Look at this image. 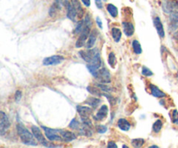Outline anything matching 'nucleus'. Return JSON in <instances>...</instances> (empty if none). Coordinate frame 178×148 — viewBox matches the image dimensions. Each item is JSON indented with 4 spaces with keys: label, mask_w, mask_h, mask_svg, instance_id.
<instances>
[{
    "label": "nucleus",
    "mask_w": 178,
    "mask_h": 148,
    "mask_svg": "<svg viewBox=\"0 0 178 148\" xmlns=\"http://www.w3.org/2000/svg\"><path fill=\"white\" fill-rule=\"evenodd\" d=\"M79 55L85 62L88 63L87 69L92 74V76H94L102 66V59L99 50L97 48H94L88 49L87 51H79Z\"/></svg>",
    "instance_id": "f257e3e1"
},
{
    "label": "nucleus",
    "mask_w": 178,
    "mask_h": 148,
    "mask_svg": "<svg viewBox=\"0 0 178 148\" xmlns=\"http://www.w3.org/2000/svg\"><path fill=\"white\" fill-rule=\"evenodd\" d=\"M17 132L23 144L27 146H36L37 140H36L33 133L29 132L21 123L17 125Z\"/></svg>",
    "instance_id": "f03ea898"
},
{
    "label": "nucleus",
    "mask_w": 178,
    "mask_h": 148,
    "mask_svg": "<svg viewBox=\"0 0 178 148\" xmlns=\"http://www.w3.org/2000/svg\"><path fill=\"white\" fill-rule=\"evenodd\" d=\"M42 129L43 130L46 138L50 141H64L63 138L61 137L59 133V129H52L46 126H42Z\"/></svg>",
    "instance_id": "7ed1b4c3"
},
{
    "label": "nucleus",
    "mask_w": 178,
    "mask_h": 148,
    "mask_svg": "<svg viewBox=\"0 0 178 148\" xmlns=\"http://www.w3.org/2000/svg\"><path fill=\"white\" fill-rule=\"evenodd\" d=\"M90 27H91L90 25H88L85 24V26H84L83 30L79 34V37H78L76 42V48H81V47L84 46L85 42L88 40L89 36L90 34Z\"/></svg>",
    "instance_id": "20e7f679"
},
{
    "label": "nucleus",
    "mask_w": 178,
    "mask_h": 148,
    "mask_svg": "<svg viewBox=\"0 0 178 148\" xmlns=\"http://www.w3.org/2000/svg\"><path fill=\"white\" fill-rule=\"evenodd\" d=\"M93 77L95 78H97V80H99L100 83H103V84H109L111 81L110 73H109V70L107 69L105 66L100 68Z\"/></svg>",
    "instance_id": "39448f33"
},
{
    "label": "nucleus",
    "mask_w": 178,
    "mask_h": 148,
    "mask_svg": "<svg viewBox=\"0 0 178 148\" xmlns=\"http://www.w3.org/2000/svg\"><path fill=\"white\" fill-rule=\"evenodd\" d=\"M11 126V122L7 115L4 111H0V135L4 136V133Z\"/></svg>",
    "instance_id": "423d86ee"
},
{
    "label": "nucleus",
    "mask_w": 178,
    "mask_h": 148,
    "mask_svg": "<svg viewBox=\"0 0 178 148\" xmlns=\"http://www.w3.org/2000/svg\"><path fill=\"white\" fill-rule=\"evenodd\" d=\"M32 132L33 135L35 136L36 140H37V142H39L43 147H50V145H49L48 141L43 137V133H42V132H41L39 127H37L36 125H32Z\"/></svg>",
    "instance_id": "0eeeda50"
},
{
    "label": "nucleus",
    "mask_w": 178,
    "mask_h": 148,
    "mask_svg": "<svg viewBox=\"0 0 178 148\" xmlns=\"http://www.w3.org/2000/svg\"><path fill=\"white\" fill-rule=\"evenodd\" d=\"M64 58L63 56L53 55V56L45 58L43 60V65L47 66H57V65H59L62 62H64Z\"/></svg>",
    "instance_id": "6e6552de"
},
{
    "label": "nucleus",
    "mask_w": 178,
    "mask_h": 148,
    "mask_svg": "<svg viewBox=\"0 0 178 148\" xmlns=\"http://www.w3.org/2000/svg\"><path fill=\"white\" fill-rule=\"evenodd\" d=\"M178 29V11H173L170 17V30L176 32Z\"/></svg>",
    "instance_id": "1a4fd4ad"
},
{
    "label": "nucleus",
    "mask_w": 178,
    "mask_h": 148,
    "mask_svg": "<svg viewBox=\"0 0 178 148\" xmlns=\"http://www.w3.org/2000/svg\"><path fill=\"white\" fill-rule=\"evenodd\" d=\"M153 23H154V25H155V28L156 29V32L159 35L160 37H164L165 36V32H164V29H163V25L162 24V21L160 19V18L158 17H156L154 18L153 19Z\"/></svg>",
    "instance_id": "9d476101"
},
{
    "label": "nucleus",
    "mask_w": 178,
    "mask_h": 148,
    "mask_svg": "<svg viewBox=\"0 0 178 148\" xmlns=\"http://www.w3.org/2000/svg\"><path fill=\"white\" fill-rule=\"evenodd\" d=\"M59 133L61 137L63 138V140L64 142H71L72 140L76 139V135L70 131H64V130H59Z\"/></svg>",
    "instance_id": "9b49d317"
},
{
    "label": "nucleus",
    "mask_w": 178,
    "mask_h": 148,
    "mask_svg": "<svg viewBox=\"0 0 178 148\" xmlns=\"http://www.w3.org/2000/svg\"><path fill=\"white\" fill-rule=\"evenodd\" d=\"M108 112H109L108 106H105V105L102 106L101 108L97 112V114H96V116H95V119H96L97 121H102V120L105 119L107 118Z\"/></svg>",
    "instance_id": "f8f14e48"
},
{
    "label": "nucleus",
    "mask_w": 178,
    "mask_h": 148,
    "mask_svg": "<svg viewBox=\"0 0 178 148\" xmlns=\"http://www.w3.org/2000/svg\"><path fill=\"white\" fill-rule=\"evenodd\" d=\"M76 111L81 118H89L90 115H91L92 113V109L90 107L83 106H76Z\"/></svg>",
    "instance_id": "ddd939ff"
},
{
    "label": "nucleus",
    "mask_w": 178,
    "mask_h": 148,
    "mask_svg": "<svg viewBox=\"0 0 178 148\" xmlns=\"http://www.w3.org/2000/svg\"><path fill=\"white\" fill-rule=\"evenodd\" d=\"M123 32L127 37H131L135 32L134 25L130 22H123Z\"/></svg>",
    "instance_id": "4468645a"
},
{
    "label": "nucleus",
    "mask_w": 178,
    "mask_h": 148,
    "mask_svg": "<svg viewBox=\"0 0 178 148\" xmlns=\"http://www.w3.org/2000/svg\"><path fill=\"white\" fill-rule=\"evenodd\" d=\"M97 32L96 30H93L90 32L89 38H88V40L86 42V48L87 49H91L94 46V44H95V43L97 41Z\"/></svg>",
    "instance_id": "2eb2a0df"
},
{
    "label": "nucleus",
    "mask_w": 178,
    "mask_h": 148,
    "mask_svg": "<svg viewBox=\"0 0 178 148\" xmlns=\"http://www.w3.org/2000/svg\"><path fill=\"white\" fill-rule=\"evenodd\" d=\"M149 88L151 90V93L154 97L156 98H165L166 97V93H164L163 92H162L160 89H158L156 85L150 84L149 85Z\"/></svg>",
    "instance_id": "dca6fc26"
},
{
    "label": "nucleus",
    "mask_w": 178,
    "mask_h": 148,
    "mask_svg": "<svg viewBox=\"0 0 178 148\" xmlns=\"http://www.w3.org/2000/svg\"><path fill=\"white\" fill-rule=\"evenodd\" d=\"M71 4L73 5V7L76 9V13H77V17L79 18H83V10L81 6V4L79 2V0H71Z\"/></svg>",
    "instance_id": "f3484780"
},
{
    "label": "nucleus",
    "mask_w": 178,
    "mask_h": 148,
    "mask_svg": "<svg viewBox=\"0 0 178 148\" xmlns=\"http://www.w3.org/2000/svg\"><path fill=\"white\" fill-rule=\"evenodd\" d=\"M117 126L120 130L122 131H129L130 128V122L125 119V118H120L117 122Z\"/></svg>",
    "instance_id": "a211bd4d"
},
{
    "label": "nucleus",
    "mask_w": 178,
    "mask_h": 148,
    "mask_svg": "<svg viewBox=\"0 0 178 148\" xmlns=\"http://www.w3.org/2000/svg\"><path fill=\"white\" fill-rule=\"evenodd\" d=\"M67 17H68V18L71 19V21H75L76 20V17H77L76 11L73 7L71 3L67 5Z\"/></svg>",
    "instance_id": "6ab92c4d"
},
{
    "label": "nucleus",
    "mask_w": 178,
    "mask_h": 148,
    "mask_svg": "<svg viewBox=\"0 0 178 148\" xmlns=\"http://www.w3.org/2000/svg\"><path fill=\"white\" fill-rule=\"evenodd\" d=\"M100 103H101L100 99H97L96 97H90L85 100V104L89 105L92 108H97L99 106Z\"/></svg>",
    "instance_id": "aec40b11"
},
{
    "label": "nucleus",
    "mask_w": 178,
    "mask_h": 148,
    "mask_svg": "<svg viewBox=\"0 0 178 148\" xmlns=\"http://www.w3.org/2000/svg\"><path fill=\"white\" fill-rule=\"evenodd\" d=\"M87 91L90 94L95 95V96H103L104 92L99 87H94V86H88L87 87Z\"/></svg>",
    "instance_id": "412c9836"
},
{
    "label": "nucleus",
    "mask_w": 178,
    "mask_h": 148,
    "mask_svg": "<svg viewBox=\"0 0 178 148\" xmlns=\"http://www.w3.org/2000/svg\"><path fill=\"white\" fill-rule=\"evenodd\" d=\"M111 35H112V37H113L114 41L116 42V43H118V42L120 41L121 37H122V32H121L120 29L116 28V27H113V28L111 29Z\"/></svg>",
    "instance_id": "4be33fe9"
},
{
    "label": "nucleus",
    "mask_w": 178,
    "mask_h": 148,
    "mask_svg": "<svg viewBox=\"0 0 178 148\" xmlns=\"http://www.w3.org/2000/svg\"><path fill=\"white\" fill-rule=\"evenodd\" d=\"M107 11H108V12L109 13V15H110L112 18H116L117 15H118V10H117V8H116L114 4H107Z\"/></svg>",
    "instance_id": "5701e85b"
},
{
    "label": "nucleus",
    "mask_w": 178,
    "mask_h": 148,
    "mask_svg": "<svg viewBox=\"0 0 178 148\" xmlns=\"http://www.w3.org/2000/svg\"><path fill=\"white\" fill-rule=\"evenodd\" d=\"M132 47H133L134 52H135L136 54H141V53H142V50L141 44H140L139 41H137V39L133 40V42H132Z\"/></svg>",
    "instance_id": "b1692460"
},
{
    "label": "nucleus",
    "mask_w": 178,
    "mask_h": 148,
    "mask_svg": "<svg viewBox=\"0 0 178 148\" xmlns=\"http://www.w3.org/2000/svg\"><path fill=\"white\" fill-rule=\"evenodd\" d=\"M162 127H163V121L161 119H157L152 125V130L154 132L156 133H158L160 132V131L162 130Z\"/></svg>",
    "instance_id": "393cba45"
},
{
    "label": "nucleus",
    "mask_w": 178,
    "mask_h": 148,
    "mask_svg": "<svg viewBox=\"0 0 178 148\" xmlns=\"http://www.w3.org/2000/svg\"><path fill=\"white\" fill-rule=\"evenodd\" d=\"M108 62H109V65L112 68H115V67H116V55H115L114 52H110V53L109 54Z\"/></svg>",
    "instance_id": "a878e982"
},
{
    "label": "nucleus",
    "mask_w": 178,
    "mask_h": 148,
    "mask_svg": "<svg viewBox=\"0 0 178 148\" xmlns=\"http://www.w3.org/2000/svg\"><path fill=\"white\" fill-rule=\"evenodd\" d=\"M85 26V23H84V19L83 20H80L76 23V26L75 28V33L76 34H80L81 32L83 30Z\"/></svg>",
    "instance_id": "bb28decb"
},
{
    "label": "nucleus",
    "mask_w": 178,
    "mask_h": 148,
    "mask_svg": "<svg viewBox=\"0 0 178 148\" xmlns=\"http://www.w3.org/2000/svg\"><path fill=\"white\" fill-rule=\"evenodd\" d=\"M144 143H145L144 140H143V139H141V138H140V139H134V140H131L132 146L136 148L142 147V146L144 145Z\"/></svg>",
    "instance_id": "cd10ccee"
},
{
    "label": "nucleus",
    "mask_w": 178,
    "mask_h": 148,
    "mask_svg": "<svg viewBox=\"0 0 178 148\" xmlns=\"http://www.w3.org/2000/svg\"><path fill=\"white\" fill-rule=\"evenodd\" d=\"M80 126H81V125H80V123L78 122V120L76 118H73L71 121L70 125H69V127L73 129V130H78L80 128Z\"/></svg>",
    "instance_id": "c85d7f7f"
},
{
    "label": "nucleus",
    "mask_w": 178,
    "mask_h": 148,
    "mask_svg": "<svg viewBox=\"0 0 178 148\" xmlns=\"http://www.w3.org/2000/svg\"><path fill=\"white\" fill-rule=\"evenodd\" d=\"M103 96L106 97L107 99H108V100L109 101V104H110L111 106H115V105L117 103V99L114 98L112 95H109V94H107L105 92H104V95H103Z\"/></svg>",
    "instance_id": "c756f323"
},
{
    "label": "nucleus",
    "mask_w": 178,
    "mask_h": 148,
    "mask_svg": "<svg viewBox=\"0 0 178 148\" xmlns=\"http://www.w3.org/2000/svg\"><path fill=\"white\" fill-rule=\"evenodd\" d=\"M97 86L99 87V88H100L103 92H110L112 91V89H111L109 86L106 85V84H103V83H101V84H97Z\"/></svg>",
    "instance_id": "7c9ffc66"
},
{
    "label": "nucleus",
    "mask_w": 178,
    "mask_h": 148,
    "mask_svg": "<svg viewBox=\"0 0 178 148\" xmlns=\"http://www.w3.org/2000/svg\"><path fill=\"white\" fill-rule=\"evenodd\" d=\"M142 74L143 76H146V77H150L153 75V73L146 66H142Z\"/></svg>",
    "instance_id": "2f4dec72"
},
{
    "label": "nucleus",
    "mask_w": 178,
    "mask_h": 148,
    "mask_svg": "<svg viewBox=\"0 0 178 148\" xmlns=\"http://www.w3.org/2000/svg\"><path fill=\"white\" fill-rule=\"evenodd\" d=\"M171 118H172V122L173 124H178V111L177 110H173L172 111V116H171Z\"/></svg>",
    "instance_id": "473e14b6"
},
{
    "label": "nucleus",
    "mask_w": 178,
    "mask_h": 148,
    "mask_svg": "<svg viewBox=\"0 0 178 148\" xmlns=\"http://www.w3.org/2000/svg\"><path fill=\"white\" fill-rule=\"evenodd\" d=\"M107 130H108L107 126L104 125H97V132H99V133H104V132H106Z\"/></svg>",
    "instance_id": "72a5a7b5"
},
{
    "label": "nucleus",
    "mask_w": 178,
    "mask_h": 148,
    "mask_svg": "<svg viewBox=\"0 0 178 148\" xmlns=\"http://www.w3.org/2000/svg\"><path fill=\"white\" fill-rule=\"evenodd\" d=\"M22 98V92L21 91H17L15 93V100L16 102H19V100Z\"/></svg>",
    "instance_id": "f704fd0d"
},
{
    "label": "nucleus",
    "mask_w": 178,
    "mask_h": 148,
    "mask_svg": "<svg viewBox=\"0 0 178 148\" xmlns=\"http://www.w3.org/2000/svg\"><path fill=\"white\" fill-rule=\"evenodd\" d=\"M96 21H97V24L98 27H99L100 29H102V28H103V23H102L101 18H100L99 17H97V18H96Z\"/></svg>",
    "instance_id": "c9c22d12"
},
{
    "label": "nucleus",
    "mask_w": 178,
    "mask_h": 148,
    "mask_svg": "<svg viewBox=\"0 0 178 148\" xmlns=\"http://www.w3.org/2000/svg\"><path fill=\"white\" fill-rule=\"evenodd\" d=\"M95 3H96V5L98 9H102L103 8V3L101 0H95Z\"/></svg>",
    "instance_id": "e433bc0d"
},
{
    "label": "nucleus",
    "mask_w": 178,
    "mask_h": 148,
    "mask_svg": "<svg viewBox=\"0 0 178 148\" xmlns=\"http://www.w3.org/2000/svg\"><path fill=\"white\" fill-rule=\"evenodd\" d=\"M108 147L109 148H116L117 147V146L116 145V143H115V142H113V141H109V142L108 143Z\"/></svg>",
    "instance_id": "4c0bfd02"
},
{
    "label": "nucleus",
    "mask_w": 178,
    "mask_h": 148,
    "mask_svg": "<svg viewBox=\"0 0 178 148\" xmlns=\"http://www.w3.org/2000/svg\"><path fill=\"white\" fill-rule=\"evenodd\" d=\"M83 2V4L86 6V7H89L90 6V0H81Z\"/></svg>",
    "instance_id": "58836bf2"
},
{
    "label": "nucleus",
    "mask_w": 178,
    "mask_h": 148,
    "mask_svg": "<svg viewBox=\"0 0 178 148\" xmlns=\"http://www.w3.org/2000/svg\"><path fill=\"white\" fill-rule=\"evenodd\" d=\"M173 37H174V38H176L177 40H178V30L175 32V33L173 34Z\"/></svg>",
    "instance_id": "ea45409f"
},
{
    "label": "nucleus",
    "mask_w": 178,
    "mask_h": 148,
    "mask_svg": "<svg viewBox=\"0 0 178 148\" xmlns=\"http://www.w3.org/2000/svg\"><path fill=\"white\" fill-rule=\"evenodd\" d=\"M149 148H158V147H157V146H156V145H153V146H150Z\"/></svg>",
    "instance_id": "a19ab883"
},
{
    "label": "nucleus",
    "mask_w": 178,
    "mask_h": 148,
    "mask_svg": "<svg viewBox=\"0 0 178 148\" xmlns=\"http://www.w3.org/2000/svg\"><path fill=\"white\" fill-rule=\"evenodd\" d=\"M123 148H124V147L128 148V147H127V146H125V145H123Z\"/></svg>",
    "instance_id": "79ce46f5"
},
{
    "label": "nucleus",
    "mask_w": 178,
    "mask_h": 148,
    "mask_svg": "<svg viewBox=\"0 0 178 148\" xmlns=\"http://www.w3.org/2000/svg\"><path fill=\"white\" fill-rule=\"evenodd\" d=\"M177 77H178V74H177Z\"/></svg>",
    "instance_id": "37998d69"
}]
</instances>
